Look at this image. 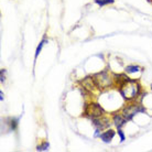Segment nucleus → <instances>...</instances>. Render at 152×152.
Listing matches in <instances>:
<instances>
[{"label":"nucleus","instance_id":"obj_1","mask_svg":"<svg viewBox=\"0 0 152 152\" xmlns=\"http://www.w3.org/2000/svg\"><path fill=\"white\" fill-rule=\"evenodd\" d=\"M139 91H140L139 84L132 80H128L119 87V91H120L121 96L127 100H131V99L136 98L139 94Z\"/></svg>","mask_w":152,"mask_h":152},{"label":"nucleus","instance_id":"obj_2","mask_svg":"<svg viewBox=\"0 0 152 152\" xmlns=\"http://www.w3.org/2000/svg\"><path fill=\"white\" fill-rule=\"evenodd\" d=\"M93 80L95 82L96 87L99 88V89L109 88L113 85V78L107 72L97 73V74L93 76Z\"/></svg>","mask_w":152,"mask_h":152},{"label":"nucleus","instance_id":"obj_3","mask_svg":"<svg viewBox=\"0 0 152 152\" xmlns=\"http://www.w3.org/2000/svg\"><path fill=\"white\" fill-rule=\"evenodd\" d=\"M85 115L88 116V117H91V119L98 118L104 115V109L102 108L100 105H98V104L91 103V104H89V105H87L86 108H85Z\"/></svg>","mask_w":152,"mask_h":152},{"label":"nucleus","instance_id":"obj_4","mask_svg":"<svg viewBox=\"0 0 152 152\" xmlns=\"http://www.w3.org/2000/svg\"><path fill=\"white\" fill-rule=\"evenodd\" d=\"M143 110H145V109H143L142 107L139 106V105L132 104V105H129V106H127L124 108V110H122V116L125 117L126 120H130V119H132V117L136 114L140 113V111H143Z\"/></svg>","mask_w":152,"mask_h":152},{"label":"nucleus","instance_id":"obj_5","mask_svg":"<svg viewBox=\"0 0 152 152\" xmlns=\"http://www.w3.org/2000/svg\"><path fill=\"white\" fill-rule=\"evenodd\" d=\"M93 124L94 126L96 127V131H99V130H104L108 128L109 127V119L108 118H105V117H98V118H94L93 119Z\"/></svg>","mask_w":152,"mask_h":152},{"label":"nucleus","instance_id":"obj_6","mask_svg":"<svg viewBox=\"0 0 152 152\" xmlns=\"http://www.w3.org/2000/svg\"><path fill=\"white\" fill-rule=\"evenodd\" d=\"M114 137H115V131H114V130H107V131H105V132L100 133V136H99V138H100L104 142H106V143L110 142Z\"/></svg>","mask_w":152,"mask_h":152},{"label":"nucleus","instance_id":"obj_7","mask_svg":"<svg viewBox=\"0 0 152 152\" xmlns=\"http://www.w3.org/2000/svg\"><path fill=\"white\" fill-rule=\"evenodd\" d=\"M126 120L125 117L122 116V115H115L114 116V122H115V125H116V127H117L118 129L119 128H121L122 126L126 124Z\"/></svg>","mask_w":152,"mask_h":152},{"label":"nucleus","instance_id":"obj_8","mask_svg":"<svg viewBox=\"0 0 152 152\" xmlns=\"http://www.w3.org/2000/svg\"><path fill=\"white\" fill-rule=\"evenodd\" d=\"M138 71H140V67L136 66V65H129V66L126 67V72L127 73H136Z\"/></svg>","mask_w":152,"mask_h":152},{"label":"nucleus","instance_id":"obj_9","mask_svg":"<svg viewBox=\"0 0 152 152\" xmlns=\"http://www.w3.org/2000/svg\"><path fill=\"white\" fill-rule=\"evenodd\" d=\"M95 2L97 4H99L100 7H104V6H106L108 4H113L114 0H95Z\"/></svg>","mask_w":152,"mask_h":152},{"label":"nucleus","instance_id":"obj_10","mask_svg":"<svg viewBox=\"0 0 152 152\" xmlns=\"http://www.w3.org/2000/svg\"><path fill=\"white\" fill-rule=\"evenodd\" d=\"M45 42H46V40L45 39H43L41 42H40V44H39V46L37 48V51H35V58L38 57V55L40 54V52H41V50H42V48H43V45L45 44Z\"/></svg>","mask_w":152,"mask_h":152},{"label":"nucleus","instance_id":"obj_11","mask_svg":"<svg viewBox=\"0 0 152 152\" xmlns=\"http://www.w3.org/2000/svg\"><path fill=\"white\" fill-rule=\"evenodd\" d=\"M37 150H38V151H46V150H49V143H48V142H44L43 145H38Z\"/></svg>","mask_w":152,"mask_h":152},{"label":"nucleus","instance_id":"obj_12","mask_svg":"<svg viewBox=\"0 0 152 152\" xmlns=\"http://www.w3.org/2000/svg\"><path fill=\"white\" fill-rule=\"evenodd\" d=\"M17 126H18V119H12L11 120V129L15 130Z\"/></svg>","mask_w":152,"mask_h":152},{"label":"nucleus","instance_id":"obj_13","mask_svg":"<svg viewBox=\"0 0 152 152\" xmlns=\"http://www.w3.org/2000/svg\"><path fill=\"white\" fill-rule=\"evenodd\" d=\"M118 133H119V136H120V141L122 142V141L125 140V134H124V132L121 131V129H120V128L118 129Z\"/></svg>","mask_w":152,"mask_h":152},{"label":"nucleus","instance_id":"obj_14","mask_svg":"<svg viewBox=\"0 0 152 152\" xmlns=\"http://www.w3.org/2000/svg\"><path fill=\"white\" fill-rule=\"evenodd\" d=\"M4 69H1V83H4Z\"/></svg>","mask_w":152,"mask_h":152},{"label":"nucleus","instance_id":"obj_15","mask_svg":"<svg viewBox=\"0 0 152 152\" xmlns=\"http://www.w3.org/2000/svg\"><path fill=\"white\" fill-rule=\"evenodd\" d=\"M0 95H1V102H2V100H4V93L0 91Z\"/></svg>","mask_w":152,"mask_h":152},{"label":"nucleus","instance_id":"obj_16","mask_svg":"<svg viewBox=\"0 0 152 152\" xmlns=\"http://www.w3.org/2000/svg\"><path fill=\"white\" fill-rule=\"evenodd\" d=\"M148 1H149V2H152V0H148Z\"/></svg>","mask_w":152,"mask_h":152}]
</instances>
